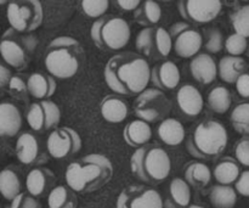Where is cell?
Listing matches in <instances>:
<instances>
[{
	"mask_svg": "<svg viewBox=\"0 0 249 208\" xmlns=\"http://www.w3.org/2000/svg\"><path fill=\"white\" fill-rule=\"evenodd\" d=\"M248 46L247 38L237 33L231 34L225 40V50L228 51L230 56L241 57V55L248 50Z\"/></svg>",
	"mask_w": 249,
	"mask_h": 208,
	"instance_id": "obj_39",
	"label": "cell"
},
{
	"mask_svg": "<svg viewBox=\"0 0 249 208\" xmlns=\"http://www.w3.org/2000/svg\"><path fill=\"white\" fill-rule=\"evenodd\" d=\"M181 75L180 70L173 61H164L160 65L152 68L151 82L155 88L160 90H173L178 88Z\"/></svg>",
	"mask_w": 249,
	"mask_h": 208,
	"instance_id": "obj_16",
	"label": "cell"
},
{
	"mask_svg": "<svg viewBox=\"0 0 249 208\" xmlns=\"http://www.w3.org/2000/svg\"><path fill=\"white\" fill-rule=\"evenodd\" d=\"M230 121L236 132L249 135V102L237 105L231 112Z\"/></svg>",
	"mask_w": 249,
	"mask_h": 208,
	"instance_id": "obj_35",
	"label": "cell"
},
{
	"mask_svg": "<svg viewBox=\"0 0 249 208\" xmlns=\"http://www.w3.org/2000/svg\"><path fill=\"white\" fill-rule=\"evenodd\" d=\"M178 9L186 21L204 24L219 16L223 10V2L219 0H182L178 4Z\"/></svg>",
	"mask_w": 249,
	"mask_h": 208,
	"instance_id": "obj_12",
	"label": "cell"
},
{
	"mask_svg": "<svg viewBox=\"0 0 249 208\" xmlns=\"http://www.w3.org/2000/svg\"><path fill=\"white\" fill-rule=\"evenodd\" d=\"M22 128V114L18 107L12 102L0 105V135L2 138H14Z\"/></svg>",
	"mask_w": 249,
	"mask_h": 208,
	"instance_id": "obj_19",
	"label": "cell"
},
{
	"mask_svg": "<svg viewBox=\"0 0 249 208\" xmlns=\"http://www.w3.org/2000/svg\"><path fill=\"white\" fill-rule=\"evenodd\" d=\"M157 135L160 140L167 146L174 148L179 146L185 140V132L184 124L175 118H167L160 123L157 128Z\"/></svg>",
	"mask_w": 249,
	"mask_h": 208,
	"instance_id": "obj_23",
	"label": "cell"
},
{
	"mask_svg": "<svg viewBox=\"0 0 249 208\" xmlns=\"http://www.w3.org/2000/svg\"><path fill=\"white\" fill-rule=\"evenodd\" d=\"M190 71L195 80L203 85H208L215 80L218 65L209 54H198L190 62Z\"/></svg>",
	"mask_w": 249,
	"mask_h": 208,
	"instance_id": "obj_18",
	"label": "cell"
},
{
	"mask_svg": "<svg viewBox=\"0 0 249 208\" xmlns=\"http://www.w3.org/2000/svg\"><path fill=\"white\" fill-rule=\"evenodd\" d=\"M187 208H204V207L199 206V205H190V206Z\"/></svg>",
	"mask_w": 249,
	"mask_h": 208,
	"instance_id": "obj_50",
	"label": "cell"
},
{
	"mask_svg": "<svg viewBox=\"0 0 249 208\" xmlns=\"http://www.w3.org/2000/svg\"><path fill=\"white\" fill-rule=\"evenodd\" d=\"M90 36L100 49L117 51L125 48L130 40L131 31L126 19L108 15L92 23Z\"/></svg>",
	"mask_w": 249,
	"mask_h": 208,
	"instance_id": "obj_6",
	"label": "cell"
},
{
	"mask_svg": "<svg viewBox=\"0 0 249 208\" xmlns=\"http://www.w3.org/2000/svg\"><path fill=\"white\" fill-rule=\"evenodd\" d=\"M189 28H191V26H190L187 22H185V21L177 22V23H174L169 28V33H170V36H172V38L174 39V38H177L180 33H182V32L186 31V29H189Z\"/></svg>",
	"mask_w": 249,
	"mask_h": 208,
	"instance_id": "obj_49",
	"label": "cell"
},
{
	"mask_svg": "<svg viewBox=\"0 0 249 208\" xmlns=\"http://www.w3.org/2000/svg\"><path fill=\"white\" fill-rule=\"evenodd\" d=\"M231 21L235 33L249 38V5L238 7L231 16Z\"/></svg>",
	"mask_w": 249,
	"mask_h": 208,
	"instance_id": "obj_37",
	"label": "cell"
},
{
	"mask_svg": "<svg viewBox=\"0 0 249 208\" xmlns=\"http://www.w3.org/2000/svg\"><path fill=\"white\" fill-rule=\"evenodd\" d=\"M247 54H248V56H249V46H248V50H247Z\"/></svg>",
	"mask_w": 249,
	"mask_h": 208,
	"instance_id": "obj_51",
	"label": "cell"
},
{
	"mask_svg": "<svg viewBox=\"0 0 249 208\" xmlns=\"http://www.w3.org/2000/svg\"><path fill=\"white\" fill-rule=\"evenodd\" d=\"M174 49V40L169 31L163 27H156V55L155 60L165 58Z\"/></svg>",
	"mask_w": 249,
	"mask_h": 208,
	"instance_id": "obj_34",
	"label": "cell"
},
{
	"mask_svg": "<svg viewBox=\"0 0 249 208\" xmlns=\"http://www.w3.org/2000/svg\"><path fill=\"white\" fill-rule=\"evenodd\" d=\"M27 76L24 78V76H14L10 80L9 85H7V90H9L10 94H12L14 96L18 97V99H24L27 97V95H29L28 93V85H27Z\"/></svg>",
	"mask_w": 249,
	"mask_h": 208,
	"instance_id": "obj_42",
	"label": "cell"
},
{
	"mask_svg": "<svg viewBox=\"0 0 249 208\" xmlns=\"http://www.w3.org/2000/svg\"><path fill=\"white\" fill-rule=\"evenodd\" d=\"M56 177L51 170L46 167H34L26 177V190L33 197H43L50 194L55 185Z\"/></svg>",
	"mask_w": 249,
	"mask_h": 208,
	"instance_id": "obj_14",
	"label": "cell"
},
{
	"mask_svg": "<svg viewBox=\"0 0 249 208\" xmlns=\"http://www.w3.org/2000/svg\"><path fill=\"white\" fill-rule=\"evenodd\" d=\"M142 2L140 0H117L114 5L123 11H136Z\"/></svg>",
	"mask_w": 249,
	"mask_h": 208,
	"instance_id": "obj_47",
	"label": "cell"
},
{
	"mask_svg": "<svg viewBox=\"0 0 249 208\" xmlns=\"http://www.w3.org/2000/svg\"><path fill=\"white\" fill-rule=\"evenodd\" d=\"M235 158L241 166L249 167V136H243L235 146Z\"/></svg>",
	"mask_w": 249,
	"mask_h": 208,
	"instance_id": "obj_43",
	"label": "cell"
},
{
	"mask_svg": "<svg viewBox=\"0 0 249 208\" xmlns=\"http://www.w3.org/2000/svg\"><path fill=\"white\" fill-rule=\"evenodd\" d=\"M213 178L211 168L202 162H191L185 168V180L195 189H204L208 187Z\"/></svg>",
	"mask_w": 249,
	"mask_h": 208,
	"instance_id": "obj_26",
	"label": "cell"
},
{
	"mask_svg": "<svg viewBox=\"0 0 249 208\" xmlns=\"http://www.w3.org/2000/svg\"><path fill=\"white\" fill-rule=\"evenodd\" d=\"M152 68L146 57L126 51L113 55L105 66V82L118 95H139L147 89Z\"/></svg>",
	"mask_w": 249,
	"mask_h": 208,
	"instance_id": "obj_1",
	"label": "cell"
},
{
	"mask_svg": "<svg viewBox=\"0 0 249 208\" xmlns=\"http://www.w3.org/2000/svg\"><path fill=\"white\" fill-rule=\"evenodd\" d=\"M100 111L105 121L108 123H122L128 117L129 106L122 97L117 95H107L100 104Z\"/></svg>",
	"mask_w": 249,
	"mask_h": 208,
	"instance_id": "obj_20",
	"label": "cell"
},
{
	"mask_svg": "<svg viewBox=\"0 0 249 208\" xmlns=\"http://www.w3.org/2000/svg\"><path fill=\"white\" fill-rule=\"evenodd\" d=\"M109 7L108 0H83L80 2V9L83 14L91 19H101L105 16Z\"/></svg>",
	"mask_w": 249,
	"mask_h": 208,
	"instance_id": "obj_38",
	"label": "cell"
},
{
	"mask_svg": "<svg viewBox=\"0 0 249 208\" xmlns=\"http://www.w3.org/2000/svg\"><path fill=\"white\" fill-rule=\"evenodd\" d=\"M130 168L133 174L141 182L158 184L169 177L172 172V160L164 149L147 144L136 149L131 155Z\"/></svg>",
	"mask_w": 249,
	"mask_h": 208,
	"instance_id": "obj_4",
	"label": "cell"
},
{
	"mask_svg": "<svg viewBox=\"0 0 249 208\" xmlns=\"http://www.w3.org/2000/svg\"><path fill=\"white\" fill-rule=\"evenodd\" d=\"M135 46L143 57L155 58L156 55V27L141 29L135 39Z\"/></svg>",
	"mask_w": 249,
	"mask_h": 208,
	"instance_id": "obj_33",
	"label": "cell"
},
{
	"mask_svg": "<svg viewBox=\"0 0 249 208\" xmlns=\"http://www.w3.org/2000/svg\"><path fill=\"white\" fill-rule=\"evenodd\" d=\"M229 143V134L221 122H201L187 139V151L197 158H214L221 155Z\"/></svg>",
	"mask_w": 249,
	"mask_h": 208,
	"instance_id": "obj_5",
	"label": "cell"
},
{
	"mask_svg": "<svg viewBox=\"0 0 249 208\" xmlns=\"http://www.w3.org/2000/svg\"><path fill=\"white\" fill-rule=\"evenodd\" d=\"M177 104L182 114L197 117L203 111L204 101L201 92L192 84H185L177 93Z\"/></svg>",
	"mask_w": 249,
	"mask_h": 208,
	"instance_id": "obj_15",
	"label": "cell"
},
{
	"mask_svg": "<svg viewBox=\"0 0 249 208\" xmlns=\"http://www.w3.org/2000/svg\"><path fill=\"white\" fill-rule=\"evenodd\" d=\"M173 40L175 54L182 58L196 57L203 46V37L195 28L186 29Z\"/></svg>",
	"mask_w": 249,
	"mask_h": 208,
	"instance_id": "obj_17",
	"label": "cell"
},
{
	"mask_svg": "<svg viewBox=\"0 0 249 208\" xmlns=\"http://www.w3.org/2000/svg\"><path fill=\"white\" fill-rule=\"evenodd\" d=\"M117 208H164L160 192L145 185H130L122 190L117 199Z\"/></svg>",
	"mask_w": 249,
	"mask_h": 208,
	"instance_id": "obj_10",
	"label": "cell"
},
{
	"mask_svg": "<svg viewBox=\"0 0 249 208\" xmlns=\"http://www.w3.org/2000/svg\"><path fill=\"white\" fill-rule=\"evenodd\" d=\"M34 36H21L10 27L4 33L0 43V53L4 62L15 70H23L36 46Z\"/></svg>",
	"mask_w": 249,
	"mask_h": 208,
	"instance_id": "obj_7",
	"label": "cell"
},
{
	"mask_svg": "<svg viewBox=\"0 0 249 208\" xmlns=\"http://www.w3.org/2000/svg\"><path fill=\"white\" fill-rule=\"evenodd\" d=\"M7 208H9V207H7Z\"/></svg>",
	"mask_w": 249,
	"mask_h": 208,
	"instance_id": "obj_52",
	"label": "cell"
},
{
	"mask_svg": "<svg viewBox=\"0 0 249 208\" xmlns=\"http://www.w3.org/2000/svg\"><path fill=\"white\" fill-rule=\"evenodd\" d=\"M236 90L238 95L243 99H249V73L246 72L245 75L238 78L237 82L235 83Z\"/></svg>",
	"mask_w": 249,
	"mask_h": 208,
	"instance_id": "obj_46",
	"label": "cell"
},
{
	"mask_svg": "<svg viewBox=\"0 0 249 208\" xmlns=\"http://www.w3.org/2000/svg\"><path fill=\"white\" fill-rule=\"evenodd\" d=\"M16 157L22 165L40 166L46 162V156L41 152L40 141L34 134L22 133L16 140Z\"/></svg>",
	"mask_w": 249,
	"mask_h": 208,
	"instance_id": "obj_13",
	"label": "cell"
},
{
	"mask_svg": "<svg viewBox=\"0 0 249 208\" xmlns=\"http://www.w3.org/2000/svg\"><path fill=\"white\" fill-rule=\"evenodd\" d=\"M46 149L53 158L63 160L79 152L82 149V139L74 129L68 127L56 128L49 134Z\"/></svg>",
	"mask_w": 249,
	"mask_h": 208,
	"instance_id": "obj_11",
	"label": "cell"
},
{
	"mask_svg": "<svg viewBox=\"0 0 249 208\" xmlns=\"http://www.w3.org/2000/svg\"><path fill=\"white\" fill-rule=\"evenodd\" d=\"M113 177L112 162L101 153H90L67 166L65 179L75 192H92L104 188Z\"/></svg>",
	"mask_w": 249,
	"mask_h": 208,
	"instance_id": "obj_2",
	"label": "cell"
},
{
	"mask_svg": "<svg viewBox=\"0 0 249 208\" xmlns=\"http://www.w3.org/2000/svg\"><path fill=\"white\" fill-rule=\"evenodd\" d=\"M207 102L212 111L223 114L230 110L231 104H232V96L228 88L218 85L209 92Z\"/></svg>",
	"mask_w": 249,
	"mask_h": 208,
	"instance_id": "obj_32",
	"label": "cell"
},
{
	"mask_svg": "<svg viewBox=\"0 0 249 208\" xmlns=\"http://www.w3.org/2000/svg\"><path fill=\"white\" fill-rule=\"evenodd\" d=\"M134 19L139 24L146 27H152L157 24L162 19V9L158 2L147 0L141 4V6L134 14Z\"/></svg>",
	"mask_w": 249,
	"mask_h": 208,
	"instance_id": "obj_30",
	"label": "cell"
},
{
	"mask_svg": "<svg viewBox=\"0 0 249 208\" xmlns=\"http://www.w3.org/2000/svg\"><path fill=\"white\" fill-rule=\"evenodd\" d=\"M209 199L215 208H233L237 202V191L231 185H214L209 192Z\"/></svg>",
	"mask_w": 249,
	"mask_h": 208,
	"instance_id": "obj_31",
	"label": "cell"
},
{
	"mask_svg": "<svg viewBox=\"0 0 249 208\" xmlns=\"http://www.w3.org/2000/svg\"><path fill=\"white\" fill-rule=\"evenodd\" d=\"M172 111V102L169 101L163 90L157 88H147L139 94L134 101V112L139 119L153 123L164 121Z\"/></svg>",
	"mask_w": 249,
	"mask_h": 208,
	"instance_id": "obj_9",
	"label": "cell"
},
{
	"mask_svg": "<svg viewBox=\"0 0 249 208\" xmlns=\"http://www.w3.org/2000/svg\"><path fill=\"white\" fill-rule=\"evenodd\" d=\"M49 208H78L77 192L68 185H56L48 195Z\"/></svg>",
	"mask_w": 249,
	"mask_h": 208,
	"instance_id": "obj_29",
	"label": "cell"
},
{
	"mask_svg": "<svg viewBox=\"0 0 249 208\" xmlns=\"http://www.w3.org/2000/svg\"><path fill=\"white\" fill-rule=\"evenodd\" d=\"M225 46L224 43V36L221 33L220 29L218 28H209L206 32V43H204V48L208 53L211 54H218L223 50Z\"/></svg>",
	"mask_w": 249,
	"mask_h": 208,
	"instance_id": "obj_40",
	"label": "cell"
},
{
	"mask_svg": "<svg viewBox=\"0 0 249 208\" xmlns=\"http://www.w3.org/2000/svg\"><path fill=\"white\" fill-rule=\"evenodd\" d=\"M43 105L44 112H45V121H46V131L49 129H56L61 121V111L60 107L51 100H43L40 101Z\"/></svg>",
	"mask_w": 249,
	"mask_h": 208,
	"instance_id": "obj_41",
	"label": "cell"
},
{
	"mask_svg": "<svg viewBox=\"0 0 249 208\" xmlns=\"http://www.w3.org/2000/svg\"><path fill=\"white\" fill-rule=\"evenodd\" d=\"M123 138L131 148H142L147 145L152 138V128L150 123L142 119H134L129 122L123 131Z\"/></svg>",
	"mask_w": 249,
	"mask_h": 208,
	"instance_id": "obj_21",
	"label": "cell"
},
{
	"mask_svg": "<svg viewBox=\"0 0 249 208\" xmlns=\"http://www.w3.org/2000/svg\"><path fill=\"white\" fill-rule=\"evenodd\" d=\"M191 205V187L182 178H174L169 184L165 208H187Z\"/></svg>",
	"mask_w": 249,
	"mask_h": 208,
	"instance_id": "obj_25",
	"label": "cell"
},
{
	"mask_svg": "<svg viewBox=\"0 0 249 208\" xmlns=\"http://www.w3.org/2000/svg\"><path fill=\"white\" fill-rule=\"evenodd\" d=\"M9 208H41V204L27 192H21L14 201H11Z\"/></svg>",
	"mask_w": 249,
	"mask_h": 208,
	"instance_id": "obj_44",
	"label": "cell"
},
{
	"mask_svg": "<svg viewBox=\"0 0 249 208\" xmlns=\"http://www.w3.org/2000/svg\"><path fill=\"white\" fill-rule=\"evenodd\" d=\"M240 163L232 157H224L214 167L213 177L220 185H231L237 182L241 175Z\"/></svg>",
	"mask_w": 249,
	"mask_h": 208,
	"instance_id": "obj_27",
	"label": "cell"
},
{
	"mask_svg": "<svg viewBox=\"0 0 249 208\" xmlns=\"http://www.w3.org/2000/svg\"><path fill=\"white\" fill-rule=\"evenodd\" d=\"M6 17L12 29L18 33H31L43 23V5L36 0L7 2Z\"/></svg>",
	"mask_w": 249,
	"mask_h": 208,
	"instance_id": "obj_8",
	"label": "cell"
},
{
	"mask_svg": "<svg viewBox=\"0 0 249 208\" xmlns=\"http://www.w3.org/2000/svg\"><path fill=\"white\" fill-rule=\"evenodd\" d=\"M85 54L77 39L68 36L53 39L46 48L44 63L49 75L58 79H70L79 72Z\"/></svg>",
	"mask_w": 249,
	"mask_h": 208,
	"instance_id": "obj_3",
	"label": "cell"
},
{
	"mask_svg": "<svg viewBox=\"0 0 249 208\" xmlns=\"http://www.w3.org/2000/svg\"><path fill=\"white\" fill-rule=\"evenodd\" d=\"M247 70V62L242 57L237 56H224L220 58L218 65L219 77L228 84H233L238 78L245 75Z\"/></svg>",
	"mask_w": 249,
	"mask_h": 208,
	"instance_id": "obj_24",
	"label": "cell"
},
{
	"mask_svg": "<svg viewBox=\"0 0 249 208\" xmlns=\"http://www.w3.org/2000/svg\"><path fill=\"white\" fill-rule=\"evenodd\" d=\"M27 123L29 124L32 131L34 132H45L46 131V121L45 112H44L43 105L39 102H33L29 105V109L27 111Z\"/></svg>",
	"mask_w": 249,
	"mask_h": 208,
	"instance_id": "obj_36",
	"label": "cell"
},
{
	"mask_svg": "<svg viewBox=\"0 0 249 208\" xmlns=\"http://www.w3.org/2000/svg\"><path fill=\"white\" fill-rule=\"evenodd\" d=\"M28 93L33 99L43 101L48 100L56 92V82L51 76H45L43 73H32L27 78Z\"/></svg>",
	"mask_w": 249,
	"mask_h": 208,
	"instance_id": "obj_22",
	"label": "cell"
},
{
	"mask_svg": "<svg viewBox=\"0 0 249 208\" xmlns=\"http://www.w3.org/2000/svg\"><path fill=\"white\" fill-rule=\"evenodd\" d=\"M22 190V182L18 172L14 167H6L0 173V192L7 201H14Z\"/></svg>",
	"mask_w": 249,
	"mask_h": 208,
	"instance_id": "obj_28",
	"label": "cell"
},
{
	"mask_svg": "<svg viewBox=\"0 0 249 208\" xmlns=\"http://www.w3.org/2000/svg\"><path fill=\"white\" fill-rule=\"evenodd\" d=\"M235 189L241 196L249 197V170L241 173L240 178L235 183Z\"/></svg>",
	"mask_w": 249,
	"mask_h": 208,
	"instance_id": "obj_45",
	"label": "cell"
},
{
	"mask_svg": "<svg viewBox=\"0 0 249 208\" xmlns=\"http://www.w3.org/2000/svg\"><path fill=\"white\" fill-rule=\"evenodd\" d=\"M12 77L14 76L11 75L10 68H7V66L4 65V63L0 65V85H1V88H6Z\"/></svg>",
	"mask_w": 249,
	"mask_h": 208,
	"instance_id": "obj_48",
	"label": "cell"
}]
</instances>
